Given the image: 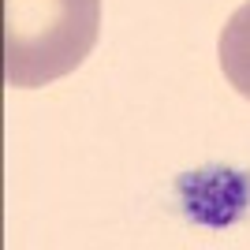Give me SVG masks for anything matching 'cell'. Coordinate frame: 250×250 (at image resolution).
I'll use <instances>...</instances> for the list:
<instances>
[{"label":"cell","mask_w":250,"mask_h":250,"mask_svg":"<svg viewBox=\"0 0 250 250\" xmlns=\"http://www.w3.org/2000/svg\"><path fill=\"white\" fill-rule=\"evenodd\" d=\"M220 67L235 86V94L250 101V0L228 19L220 30Z\"/></svg>","instance_id":"cell-2"},{"label":"cell","mask_w":250,"mask_h":250,"mask_svg":"<svg viewBox=\"0 0 250 250\" xmlns=\"http://www.w3.org/2000/svg\"><path fill=\"white\" fill-rule=\"evenodd\" d=\"M101 0H4V79L15 90H38L94 52Z\"/></svg>","instance_id":"cell-1"}]
</instances>
